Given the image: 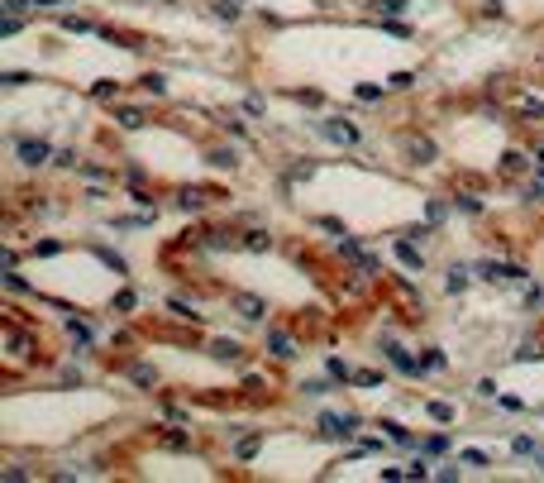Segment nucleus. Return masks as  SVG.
I'll return each instance as SVG.
<instances>
[{"label":"nucleus","mask_w":544,"mask_h":483,"mask_svg":"<svg viewBox=\"0 0 544 483\" xmlns=\"http://www.w3.org/2000/svg\"><path fill=\"white\" fill-rule=\"evenodd\" d=\"M20 154H24V163H33V168H39V163L48 158V144H20Z\"/></svg>","instance_id":"1"},{"label":"nucleus","mask_w":544,"mask_h":483,"mask_svg":"<svg viewBox=\"0 0 544 483\" xmlns=\"http://www.w3.org/2000/svg\"><path fill=\"white\" fill-rule=\"evenodd\" d=\"M234 307H239L249 321H258V316H263V302H253V297H234Z\"/></svg>","instance_id":"2"}]
</instances>
